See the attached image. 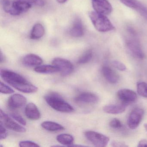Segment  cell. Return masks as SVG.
Here are the masks:
<instances>
[{"instance_id": "1", "label": "cell", "mask_w": 147, "mask_h": 147, "mask_svg": "<svg viewBox=\"0 0 147 147\" xmlns=\"http://www.w3.org/2000/svg\"><path fill=\"white\" fill-rule=\"evenodd\" d=\"M1 76L2 79L17 90L25 93H32L38 91L37 87L28 82L23 76L7 69H1Z\"/></svg>"}, {"instance_id": "2", "label": "cell", "mask_w": 147, "mask_h": 147, "mask_svg": "<svg viewBox=\"0 0 147 147\" xmlns=\"http://www.w3.org/2000/svg\"><path fill=\"white\" fill-rule=\"evenodd\" d=\"M125 44L127 49L133 57L139 59L144 58V53L140 42L134 30L131 28L128 29V36L125 38Z\"/></svg>"}, {"instance_id": "3", "label": "cell", "mask_w": 147, "mask_h": 147, "mask_svg": "<svg viewBox=\"0 0 147 147\" xmlns=\"http://www.w3.org/2000/svg\"><path fill=\"white\" fill-rule=\"evenodd\" d=\"M88 15L93 25L98 31L105 32L115 30V27L105 15L92 11L89 12Z\"/></svg>"}, {"instance_id": "4", "label": "cell", "mask_w": 147, "mask_h": 147, "mask_svg": "<svg viewBox=\"0 0 147 147\" xmlns=\"http://www.w3.org/2000/svg\"><path fill=\"white\" fill-rule=\"evenodd\" d=\"M45 98L47 104L56 111L64 113L72 112L74 111L71 105L56 94H49L46 95Z\"/></svg>"}, {"instance_id": "5", "label": "cell", "mask_w": 147, "mask_h": 147, "mask_svg": "<svg viewBox=\"0 0 147 147\" xmlns=\"http://www.w3.org/2000/svg\"><path fill=\"white\" fill-rule=\"evenodd\" d=\"M84 134L87 139L96 147H105L110 140L107 136L93 131H87Z\"/></svg>"}, {"instance_id": "6", "label": "cell", "mask_w": 147, "mask_h": 147, "mask_svg": "<svg viewBox=\"0 0 147 147\" xmlns=\"http://www.w3.org/2000/svg\"><path fill=\"white\" fill-rule=\"evenodd\" d=\"M52 63L59 69L62 76H65L72 74L74 70L73 64L68 60L57 57L53 60Z\"/></svg>"}, {"instance_id": "7", "label": "cell", "mask_w": 147, "mask_h": 147, "mask_svg": "<svg viewBox=\"0 0 147 147\" xmlns=\"http://www.w3.org/2000/svg\"><path fill=\"white\" fill-rule=\"evenodd\" d=\"M31 7L32 4L28 0H14L12 2L9 13L13 16H18L27 11Z\"/></svg>"}, {"instance_id": "8", "label": "cell", "mask_w": 147, "mask_h": 147, "mask_svg": "<svg viewBox=\"0 0 147 147\" xmlns=\"http://www.w3.org/2000/svg\"><path fill=\"white\" fill-rule=\"evenodd\" d=\"M1 123L6 128L17 131V132L24 133L26 131V129L21 126L14 120L11 119L8 115H7L2 110H1Z\"/></svg>"}, {"instance_id": "9", "label": "cell", "mask_w": 147, "mask_h": 147, "mask_svg": "<svg viewBox=\"0 0 147 147\" xmlns=\"http://www.w3.org/2000/svg\"><path fill=\"white\" fill-rule=\"evenodd\" d=\"M144 115V111L142 108H136L131 111L127 120V124L130 129H135L138 127Z\"/></svg>"}, {"instance_id": "10", "label": "cell", "mask_w": 147, "mask_h": 147, "mask_svg": "<svg viewBox=\"0 0 147 147\" xmlns=\"http://www.w3.org/2000/svg\"><path fill=\"white\" fill-rule=\"evenodd\" d=\"M125 5L137 12L142 17L147 20V8L138 0H120Z\"/></svg>"}, {"instance_id": "11", "label": "cell", "mask_w": 147, "mask_h": 147, "mask_svg": "<svg viewBox=\"0 0 147 147\" xmlns=\"http://www.w3.org/2000/svg\"><path fill=\"white\" fill-rule=\"evenodd\" d=\"M93 8L95 11L104 15L110 14L112 7L107 0H92Z\"/></svg>"}, {"instance_id": "12", "label": "cell", "mask_w": 147, "mask_h": 147, "mask_svg": "<svg viewBox=\"0 0 147 147\" xmlns=\"http://www.w3.org/2000/svg\"><path fill=\"white\" fill-rule=\"evenodd\" d=\"M98 100V98L96 94L89 92H83L75 98V102L80 104H95Z\"/></svg>"}, {"instance_id": "13", "label": "cell", "mask_w": 147, "mask_h": 147, "mask_svg": "<svg viewBox=\"0 0 147 147\" xmlns=\"http://www.w3.org/2000/svg\"><path fill=\"white\" fill-rule=\"evenodd\" d=\"M117 96L123 103L127 105L135 102L137 98V95L135 92L125 88L119 90L117 93Z\"/></svg>"}, {"instance_id": "14", "label": "cell", "mask_w": 147, "mask_h": 147, "mask_svg": "<svg viewBox=\"0 0 147 147\" xmlns=\"http://www.w3.org/2000/svg\"><path fill=\"white\" fill-rule=\"evenodd\" d=\"M26 101L27 100L25 97L19 94H15L10 97L7 105L9 108L15 110L24 106Z\"/></svg>"}, {"instance_id": "15", "label": "cell", "mask_w": 147, "mask_h": 147, "mask_svg": "<svg viewBox=\"0 0 147 147\" xmlns=\"http://www.w3.org/2000/svg\"><path fill=\"white\" fill-rule=\"evenodd\" d=\"M102 73L105 79L110 83L115 84L118 82L119 76L110 67L104 66L102 67Z\"/></svg>"}, {"instance_id": "16", "label": "cell", "mask_w": 147, "mask_h": 147, "mask_svg": "<svg viewBox=\"0 0 147 147\" xmlns=\"http://www.w3.org/2000/svg\"><path fill=\"white\" fill-rule=\"evenodd\" d=\"M26 115L29 119L38 120L41 117V113L37 107L33 103H29L26 107Z\"/></svg>"}, {"instance_id": "17", "label": "cell", "mask_w": 147, "mask_h": 147, "mask_svg": "<svg viewBox=\"0 0 147 147\" xmlns=\"http://www.w3.org/2000/svg\"><path fill=\"white\" fill-rule=\"evenodd\" d=\"M127 104L122 103L120 104H113L105 106L103 110L106 113L112 114H117L122 113L125 111Z\"/></svg>"}, {"instance_id": "18", "label": "cell", "mask_w": 147, "mask_h": 147, "mask_svg": "<svg viewBox=\"0 0 147 147\" xmlns=\"http://www.w3.org/2000/svg\"><path fill=\"white\" fill-rule=\"evenodd\" d=\"M23 64L27 67L39 66L43 63V60L40 57L35 54L26 55L22 61Z\"/></svg>"}, {"instance_id": "19", "label": "cell", "mask_w": 147, "mask_h": 147, "mask_svg": "<svg viewBox=\"0 0 147 147\" xmlns=\"http://www.w3.org/2000/svg\"><path fill=\"white\" fill-rule=\"evenodd\" d=\"M70 36L74 37H80L84 34V28L80 19H76L69 30Z\"/></svg>"}, {"instance_id": "20", "label": "cell", "mask_w": 147, "mask_h": 147, "mask_svg": "<svg viewBox=\"0 0 147 147\" xmlns=\"http://www.w3.org/2000/svg\"><path fill=\"white\" fill-rule=\"evenodd\" d=\"M44 27L40 24H36L32 27L30 38L32 39H38L41 38L45 34Z\"/></svg>"}, {"instance_id": "21", "label": "cell", "mask_w": 147, "mask_h": 147, "mask_svg": "<svg viewBox=\"0 0 147 147\" xmlns=\"http://www.w3.org/2000/svg\"><path fill=\"white\" fill-rule=\"evenodd\" d=\"M34 71L40 74H51L59 72V69L54 65H44L37 66Z\"/></svg>"}, {"instance_id": "22", "label": "cell", "mask_w": 147, "mask_h": 147, "mask_svg": "<svg viewBox=\"0 0 147 147\" xmlns=\"http://www.w3.org/2000/svg\"><path fill=\"white\" fill-rule=\"evenodd\" d=\"M42 127L51 131H56L64 129V128L60 124L52 121H45L41 124Z\"/></svg>"}, {"instance_id": "23", "label": "cell", "mask_w": 147, "mask_h": 147, "mask_svg": "<svg viewBox=\"0 0 147 147\" xmlns=\"http://www.w3.org/2000/svg\"><path fill=\"white\" fill-rule=\"evenodd\" d=\"M56 138L58 142L68 146H73L74 140L73 136L68 134H62L58 135Z\"/></svg>"}, {"instance_id": "24", "label": "cell", "mask_w": 147, "mask_h": 147, "mask_svg": "<svg viewBox=\"0 0 147 147\" xmlns=\"http://www.w3.org/2000/svg\"><path fill=\"white\" fill-rule=\"evenodd\" d=\"M93 56V51L92 50L89 49L86 51L77 61L78 64H83L87 63L90 61Z\"/></svg>"}, {"instance_id": "25", "label": "cell", "mask_w": 147, "mask_h": 147, "mask_svg": "<svg viewBox=\"0 0 147 147\" xmlns=\"http://www.w3.org/2000/svg\"><path fill=\"white\" fill-rule=\"evenodd\" d=\"M137 92L139 95L147 98V83L144 82H138L137 84Z\"/></svg>"}, {"instance_id": "26", "label": "cell", "mask_w": 147, "mask_h": 147, "mask_svg": "<svg viewBox=\"0 0 147 147\" xmlns=\"http://www.w3.org/2000/svg\"><path fill=\"white\" fill-rule=\"evenodd\" d=\"M0 89H1L0 90L1 92L5 94H10L14 92V91L11 88L5 83H3L2 82H1Z\"/></svg>"}, {"instance_id": "27", "label": "cell", "mask_w": 147, "mask_h": 147, "mask_svg": "<svg viewBox=\"0 0 147 147\" xmlns=\"http://www.w3.org/2000/svg\"><path fill=\"white\" fill-rule=\"evenodd\" d=\"M11 115L14 119L21 123V124L24 125H26V121L19 113L16 112H12L11 113Z\"/></svg>"}, {"instance_id": "28", "label": "cell", "mask_w": 147, "mask_h": 147, "mask_svg": "<svg viewBox=\"0 0 147 147\" xmlns=\"http://www.w3.org/2000/svg\"><path fill=\"white\" fill-rule=\"evenodd\" d=\"M111 127L114 129H119L123 126L121 121L117 118H113L109 123Z\"/></svg>"}, {"instance_id": "29", "label": "cell", "mask_w": 147, "mask_h": 147, "mask_svg": "<svg viewBox=\"0 0 147 147\" xmlns=\"http://www.w3.org/2000/svg\"><path fill=\"white\" fill-rule=\"evenodd\" d=\"M1 3L3 10L6 12L9 13V11L11 9L12 2H11L10 0H1Z\"/></svg>"}, {"instance_id": "30", "label": "cell", "mask_w": 147, "mask_h": 147, "mask_svg": "<svg viewBox=\"0 0 147 147\" xmlns=\"http://www.w3.org/2000/svg\"><path fill=\"white\" fill-rule=\"evenodd\" d=\"M113 66L118 70L121 71L126 70V67L123 63L117 61H114L112 62Z\"/></svg>"}, {"instance_id": "31", "label": "cell", "mask_w": 147, "mask_h": 147, "mask_svg": "<svg viewBox=\"0 0 147 147\" xmlns=\"http://www.w3.org/2000/svg\"><path fill=\"white\" fill-rule=\"evenodd\" d=\"M19 146L21 147H39V145L36 143L30 141H21L19 143Z\"/></svg>"}, {"instance_id": "32", "label": "cell", "mask_w": 147, "mask_h": 147, "mask_svg": "<svg viewBox=\"0 0 147 147\" xmlns=\"http://www.w3.org/2000/svg\"><path fill=\"white\" fill-rule=\"evenodd\" d=\"M4 125L1 123L0 124V138L1 140L4 139L6 138L7 136V131L5 128L4 127Z\"/></svg>"}, {"instance_id": "33", "label": "cell", "mask_w": 147, "mask_h": 147, "mask_svg": "<svg viewBox=\"0 0 147 147\" xmlns=\"http://www.w3.org/2000/svg\"><path fill=\"white\" fill-rule=\"evenodd\" d=\"M28 1L32 5H36L39 7L43 6L45 2L43 0H28Z\"/></svg>"}, {"instance_id": "34", "label": "cell", "mask_w": 147, "mask_h": 147, "mask_svg": "<svg viewBox=\"0 0 147 147\" xmlns=\"http://www.w3.org/2000/svg\"><path fill=\"white\" fill-rule=\"evenodd\" d=\"M111 145L113 146V147H127V146H128L127 145H126L124 143L116 141H114L112 142Z\"/></svg>"}, {"instance_id": "35", "label": "cell", "mask_w": 147, "mask_h": 147, "mask_svg": "<svg viewBox=\"0 0 147 147\" xmlns=\"http://www.w3.org/2000/svg\"><path fill=\"white\" fill-rule=\"evenodd\" d=\"M138 147H147V140L142 139L139 141Z\"/></svg>"}, {"instance_id": "36", "label": "cell", "mask_w": 147, "mask_h": 147, "mask_svg": "<svg viewBox=\"0 0 147 147\" xmlns=\"http://www.w3.org/2000/svg\"><path fill=\"white\" fill-rule=\"evenodd\" d=\"M1 63H2V62L4 61V57L3 54H2V51H1Z\"/></svg>"}, {"instance_id": "37", "label": "cell", "mask_w": 147, "mask_h": 147, "mask_svg": "<svg viewBox=\"0 0 147 147\" xmlns=\"http://www.w3.org/2000/svg\"><path fill=\"white\" fill-rule=\"evenodd\" d=\"M57 1L58 3H60V4H63V3H65L67 1V0H57Z\"/></svg>"}, {"instance_id": "38", "label": "cell", "mask_w": 147, "mask_h": 147, "mask_svg": "<svg viewBox=\"0 0 147 147\" xmlns=\"http://www.w3.org/2000/svg\"><path fill=\"white\" fill-rule=\"evenodd\" d=\"M144 127L145 129L147 131V123H145L144 124Z\"/></svg>"}]
</instances>
